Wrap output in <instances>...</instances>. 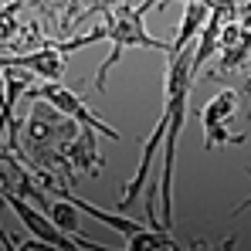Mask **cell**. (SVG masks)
Here are the masks:
<instances>
[{
    "label": "cell",
    "mask_w": 251,
    "mask_h": 251,
    "mask_svg": "<svg viewBox=\"0 0 251 251\" xmlns=\"http://www.w3.org/2000/svg\"><path fill=\"white\" fill-rule=\"evenodd\" d=\"M197 82V72H194V51L183 48V51H173L167 54V82H163V95L170 102V126L167 136H163V176H160V221L163 227H170L173 221V163H176V139H180V129L187 119V102H190V88Z\"/></svg>",
    "instance_id": "cell-1"
},
{
    "label": "cell",
    "mask_w": 251,
    "mask_h": 251,
    "mask_svg": "<svg viewBox=\"0 0 251 251\" xmlns=\"http://www.w3.org/2000/svg\"><path fill=\"white\" fill-rule=\"evenodd\" d=\"M160 3H167V0H143L139 7H132L129 0H102V14H105V31H109V44H112V51H109V58L99 65V72H95V78H92V88L95 92H105V78H109V72L119 65V58H123L129 48H146V51H170L167 41H160V38H153L150 31H146V24H143V17L153 10V7H160Z\"/></svg>",
    "instance_id": "cell-2"
},
{
    "label": "cell",
    "mask_w": 251,
    "mask_h": 251,
    "mask_svg": "<svg viewBox=\"0 0 251 251\" xmlns=\"http://www.w3.org/2000/svg\"><path fill=\"white\" fill-rule=\"evenodd\" d=\"M0 201L21 217V224L27 227L31 238H41L44 245H51V248H58V251H75V248L102 251L99 241H88V238H82V234H68V231H61V227L54 224V217H51L41 204L21 197V194H14V190H0Z\"/></svg>",
    "instance_id": "cell-3"
},
{
    "label": "cell",
    "mask_w": 251,
    "mask_h": 251,
    "mask_svg": "<svg viewBox=\"0 0 251 251\" xmlns=\"http://www.w3.org/2000/svg\"><path fill=\"white\" fill-rule=\"evenodd\" d=\"M238 105H241V92H234V88L217 92L204 105V112H201L204 150H217V146H227V143H245V132L231 136V119L238 116Z\"/></svg>",
    "instance_id": "cell-4"
},
{
    "label": "cell",
    "mask_w": 251,
    "mask_h": 251,
    "mask_svg": "<svg viewBox=\"0 0 251 251\" xmlns=\"http://www.w3.org/2000/svg\"><path fill=\"white\" fill-rule=\"evenodd\" d=\"M27 99H44V102L58 105L65 116L78 119L82 126L95 129V132H102V136H109V139H119V132H116L109 123H102V119H99V112H92V109L85 105L82 95H78V92H72L65 82H34L31 88H27Z\"/></svg>",
    "instance_id": "cell-5"
},
{
    "label": "cell",
    "mask_w": 251,
    "mask_h": 251,
    "mask_svg": "<svg viewBox=\"0 0 251 251\" xmlns=\"http://www.w3.org/2000/svg\"><path fill=\"white\" fill-rule=\"evenodd\" d=\"M217 54H221V61H217V68H214V75H210L214 82H221L224 75H238V72H245L248 61H251V24H245L241 17L224 21Z\"/></svg>",
    "instance_id": "cell-6"
},
{
    "label": "cell",
    "mask_w": 251,
    "mask_h": 251,
    "mask_svg": "<svg viewBox=\"0 0 251 251\" xmlns=\"http://www.w3.org/2000/svg\"><path fill=\"white\" fill-rule=\"evenodd\" d=\"M65 48L61 41H41L38 48L24 51V54H0V65H17L34 72L41 82H61L65 78Z\"/></svg>",
    "instance_id": "cell-7"
},
{
    "label": "cell",
    "mask_w": 251,
    "mask_h": 251,
    "mask_svg": "<svg viewBox=\"0 0 251 251\" xmlns=\"http://www.w3.org/2000/svg\"><path fill=\"white\" fill-rule=\"evenodd\" d=\"M95 136H99L95 129L82 126L78 136H75L72 146H68V160H72V167L82 170V173H92V176L102 173V153H99V139H95Z\"/></svg>",
    "instance_id": "cell-8"
},
{
    "label": "cell",
    "mask_w": 251,
    "mask_h": 251,
    "mask_svg": "<svg viewBox=\"0 0 251 251\" xmlns=\"http://www.w3.org/2000/svg\"><path fill=\"white\" fill-rule=\"evenodd\" d=\"M207 17H210V3H207V0H190V3L183 7L180 31H176V38L170 41V51H167V54L183 51L190 41H197V38H201V31H204V24H207Z\"/></svg>",
    "instance_id": "cell-9"
},
{
    "label": "cell",
    "mask_w": 251,
    "mask_h": 251,
    "mask_svg": "<svg viewBox=\"0 0 251 251\" xmlns=\"http://www.w3.org/2000/svg\"><path fill=\"white\" fill-rule=\"evenodd\" d=\"M126 251H176V241H173L170 227L146 224L143 231H136L132 238H126Z\"/></svg>",
    "instance_id": "cell-10"
},
{
    "label": "cell",
    "mask_w": 251,
    "mask_h": 251,
    "mask_svg": "<svg viewBox=\"0 0 251 251\" xmlns=\"http://www.w3.org/2000/svg\"><path fill=\"white\" fill-rule=\"evenodd\" d=\"M48 214L54 217V224H58L61 231H68V234H78V207H75L68 197H58V201L48 207Z\"/></svg>",
    "instance_id": "cell-11"
},
{
    "label": "cell",
    "mask_w": 251,
    "mask_h": 251,
    "mask_svg": "<svg viewBox=\"0 0 251 251\" xmlns=\"http://www.w3.org/2000/svg\"><path fill=\"white\" fill-rule=\"evenodd\" d=\"M17 7L21 3H10V7H3L0 10V44H7V41H14V34L21 31V24H17Z\"/></svg>",
    "instance_id": "cell-12"
},
{
    "label": "cell",
    "mask_w": 251,
    "mask_h": 251,
    "mask_svg": "<svg viewBox=\"0 0 251 251\" xmlns=\"http://www.w3.org/2000/svg\"><path fill=\"white\" fill-rule=\"evenodd\" d=\"M248 176H251V170H248ZM245 210H251V197H245V201H241L238 207L231 210V217H238V214H245Z\"/></svg>",
    "instance_id": "cell-13"
},
{
    "label": "cell",
    "mask_w": 251,
    "mask_h": 251,
    "mask_svg": "<svg viewBox=\"0 0 251 251\" xmlns=\"http://www.w3.org/2000/svg\"><path fill=\"white\" fill-rule=\"evenodd\" d=\"M241 99H251V68H248V75H245V82H241Z\"/></svg>",
    "instance_id": "cell-14"
},
{
    "label": "cell",
    "mask_w": 251,
    "mask_h": 251,
    "mask_svg": "<svg viewBox=\"0 0 251 251\" xmlns=\"http://www.w3.org/2000/svg\"><path fill=\"white\" fill-rule=\"evenodd\" d=\"M241 21L251 24V0H245V7H241Z\"/></svg>",
    "instance_id": "cell-15"
},
{
    "label": "cell",
    "mask_w": 251,
    "mask_h": 251,
    "mask_svg": "<svg viewBox=\"0 0 251 251\" xmlns=\"http://www.w3.org/2000/svg\"><path fill=\"white\" fill-rule=\"evenodd\" d=\"M3 99H7V78H3V68H0V105H3Z\"/></svg>",
    "instance_id": "cell-16"
},
{
    "label": "cell",
    "mask_w": 251,
    "mask_h": 251,
    "mask_svg": "<svg viewBox=\"0 0 251 251\" xmlns=\"http://www.w3.org/2000/svg\"><path fill=\"white\" fill-rule=\"evenodd\" d=\"M3 7H10V0H0V10H3Z\"/></svg>",
    "instance_id": "cell-17"
},
{
    "label": "cell",
    "mask_w": 251,
    "mask_h": 251,
    "mask_svg": "<svg viewBox=\"0 0 251 251\" xmlns=\"http://www.w3.org/2000/svg\"><path fill=\"white\" fill-rule=\"evenodd\" d=\"M183 3H190V0H183ZM207 3H214V0H207ZM160 7H163V3H160Z\"/></svg>",
    "instance_id": "cell-18"
}]
</instances>
